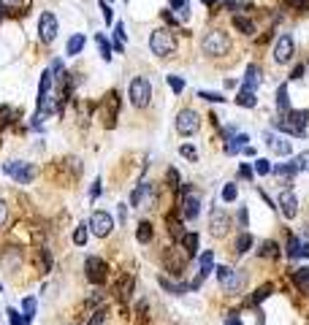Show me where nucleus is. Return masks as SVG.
<instances>
[{"mask_svg":"<svg viewBox=\"0 0 309 325\" xmlns=\"http://www.w3.org/2000/svg\"><path fill=\"white\" fill-rule=\"evenodd\" d=\"M149 49L157 57H171L177 52V35L171 33L168 27H157L152 35H149Z\"/></svg>","mask_w":309,"mask_h":325,"instance_id":"1","label":"nucleus"},{"mask_svg":"<svg viewBox=\"0 0 309 325\" xmlns=\"http://www.w3.org/2000/svg\"><path fill=\"white\" fill-rule=\"evenodd\" d=\"M306 122H309V112H288L274 122V128L282 130V133H290V136H304Z\"/></svg>","mask_w":309,"mask_h":325,"instance_id":"2","label":"nucleus"},{"mask_svg":"<svg viewBox=\"0 0 309 325\" xmlns=\"http://www.w3.org/2000/svg\"><path fill=\"white\" fill-rule=\"evenodd\" d=\"M201 46L209 57H223V54H228V49H231V38H228V33H223V30H212V33L203 35Z\"/></svg>","mask_w":309,"mask_h":325,"instance_id":"3","label":"nucleus"},{"mask_svg":"<svg viewBox=\"0 0 309 325\" xmlns=\"http://www.w3.org/2000/svg\"><path fill=\"white\" fill-rule=\"evenodd\" d=\"M149 98H152V84H149V79L147 76H136L130 82V103L136 109H144Z\"/></svg>","mask_w":309,"mask_h":325,"instance_id":"4","label":"nucleus"},{"mask_svg":"<svg viewBox=\"0 0 309 325\" xmlns=\"http://www.w3.org/2000/svg\"><path fill=\"white\" fill-rule=\"evenodd\" d=\"M215 271L220 276L223 290H228V293H239L242 290V284H244V274L242 271H236V268H231V266H217Z\"/></svg>","mask_w":309,"mask_h":325,"instance_id":"5","label":"nucleus"},{"mask_svg":"<svg viewBox=\"0 0 309 325\" xmlns=\"http://www.w3.org/2000/svg\"><path fill=\"white\" fill-rule=\"evenodd\" d=\"M87 228L98 236V239H106L109 233L114 231V220H112V214L109 211H92V217H90V223H87Z\"/></svg>","mask_w":309,"mask_h":325,"instance_id":"6","label":"nucleus"},{"mask_svg":"<svg viewBox=\"0 0 309 325\" xmlns=\"http://www.w3.org/2000/svg\"><path fill=\"white\" fill-rule=\"evenodd\" d=\"M228 228H231V214H228L223 206H215L212 214H209V231H212V236L223 239V236L228 233Z\"/></svg>","mask_w":309,"mask_h":325,"instance_id":"7","label":"nucleus"},{"mask_svg":"<svg viewBox=\"0 0 309 325\" xmlns=\"http://www.w3.org/2000/svg\"><path fill=\"white\" fill-rule=\"evenodd\" d=\"M198 128H201V117H198L193 109H182L177 114V130L182 136H195Z\"/></svg>","mask_w":309,"mask_h":325,"instance_id":"8","label":"nucleus"},{"mask_svg":"<svg viewBox=\"0 0 309 325\" xmlns=\"http://www.w3.org/2000/svg\"><path fill=\"white\" fill-rule=\"evenodd\" d=\"M130 203L139 206V209H152V206H155V185H152V182H141V185L133 190Z\"/></svg>","mask_w":309,"mask_h":325,"instance_id":"9","label":"nucleus"},{"mask_svg":"<svg viewBox=\"0 0 309 325\" xmlns=\"http://www.w3.org/2000/svg\"><path fill=\"white\" fill-rule=\"evenodd\" d=\"M3 171L9 173V176L17 179L19 185H27V182L36 176L33 163H22V160H11V163H6V165H3Z\"/></svg>","mask_w":309,"mask_h":325,"instance_id":"10","label":"nucleus"},{"mask_svg":"<svg viewBox=\"0 0 309 325\" xmlns=\"http://www.w3.org/2000/svg\"><path fill=\"white\" fill-rule=\"evenodd\" d=\"M57 30H60L57 17H54L52 11H44L41 19H38V33H41V41L44 44H52L54 38H57Z\"/></svg>","mask_w":309,"mask_h":325,"instance_id":"11","label":"nucleus"},{"mask_svg":"<svg viewBox=\"0 0 309 325\" xmlns=\"http://www.w3.org/2000/svg\"><path fill=\"white\" fill-rule=\"evenodd\" d=\"M84 271H87V279H90L92 284H103V282H106L109 268H106V263H103L100 258L90 255V258L84 260Z\"/></svg>","mask_w":309,"mask_h":325,"instance_id":"12","label":"nucleus"},{"mask_svg":"<svg viewBox=\"0 0 309 325\" xmlns=\"http://www.w3.org/2000/svg\"><path fill=\"white\" fill-rule=\"evenodd\" d=\"M185 263H187V255H185V249H179V247H171V249H165V255H163V266L168 268V271L177 276L185 271Z\"/></svg>","mask_w":309,"mask_h":325,"instance_id":"13","label":"nucleus"},{"mask_svg":"<svg viewBox=\"0 0 309 325\" xmlns=\"http://www.w3.org/2000/svg\"><path fill=\"white\" fill-rule=\"evenodd\" d=\"M293 52H296L293 35L282 33L280 38H277V46H274V60L280 62V65H285V62H290V60H293Z\"/></svg>","mask_w":309,"mask_h":325,"instance_id":"14","label":"nucleus"},{"mask_svg":"<svg viewBox=\"0 0 309 325\" xmlns=\"http://www.w3.org/2000/svg\"><path fill=\"white\" fill-rule=\"evenodd\" d=\"M198 211H201V195L193 187H185V198H182V214H185V220H195Z\"/></svg>","mask_w":309,"mask_h":325,"instance_id":"15","label":"nucleus"},{"mask_svg":"<svg viewBox=\"0 0 309 325\" xmlns=\"http://www.w3.org/2000/svg\"><path fill=\"white\" fill-rule=\"evenodd\" d=\"M0 266L6 268V271H19L22 266V249L19 247H6L0 252Z\"/></svg>","mask_w":309,"mask_h":325,"instance_id":"16","label":"nucleus"},{"mask_svg":"<svg viewBox=\"0 0 309 325\" xmlns=\"http://www.w3.org/2000/svg\"><path fill=\"white\" fill-rule=\"evenodd\" d=\"M263 138H266V147L271 149L274 155H282V157H285V155L293 152V144H290V141L285 138V136H277V133H266Z\"/></svg>","mask_w":309,"mask_h":325,"instance_id":"17","label":"nucleus"},{"mask_svg":"<svg viewBox=\"0 0 309 325\" xmlns=\"http://www.w3.org/2000/svg\"><path fill=\"white\" fill-rule=\"evenodd\" d=\"M277 203H280V211H282L288 220H293V217L298 214V198L293 195L290 190H282V193H280V201H277Z\"/></svg>","mask_w":309,"mask_h":325,"instance_id":"18","label":"nucleus"},{"mask_svg":"<svg viewBox=\"0 0 309 325\" xmlns=\"http://www.w3.org/2000/svg\"><path fill=\"white\" fill-rule=\"evenodd\" d=\"M309 255V247H306V241H301V239H296V236H290L288 239V258H306Z\"/></svg>","mask_w":309,"mask_h":325,"instance_id":"19","label":"nucleus"},{"mask_svg":"<svg viewBox=\"0 0 309 325\" xmlns=\"http://www.w3.org/2000/svg\"><path fill=\"white\" fill-rule=\"evenodd\" d=\"M271 173L282 182V185H290V179L298 173V168H296L293 163H285V165H277V168H271Z\"/></svg>","mask_w":309,"mask_h":325,"instance_id":"20","label":"nucleus"},{"mask_svg":"<svg viewBox=\"0 0 309 325\" xmlns=\"http://www.w3.org/2000/svg\"><path fill=\"white\" fill-rule=\"evenodd\" d=\"M103 103H106V128H114V120H117V92H109L106 98H103Z\"/></svg>","mask_w":309,"mask_h":325,"instance_id":"21","label":"nucleus"},{"mask_svg":"<svg viewBox=\"0 0 309 325\" xmlns=\"http://www.w3.org/2000/svg\"><path fill=\"white\" fill-rule=\"evenodd\" d=\"M157 282H160V287H163V290H168L171 296H185L187 287H190L187 282H185V284H182V282H171V279H165V276H160Z\"/></svg>","mask_w":309,"mask_h":325,"instance_id":"22","label":"nucleus"},{"mask_svg":"<svg viewBox=\"0 0 309 325\" xmlns=\"http://www.w3.org/2000/svg\"><path fill=\"white\" fill-rule=\"evenodd\" d=\"M198 263H201V274H198V276L203 279L206 274H212V271H215V252H212V249H206L203 255L198 258Z\"/></svg>","mask_w":309,"mask_h":325,"instance_id":"23","label":"nucleus"},{"mask_svg":"<svg viewBox=\"0 0 309 325\" xmlns=\"http://www.w3.org/2000/svg\"><path fill=\"white\" fill-rule=\"evenodd\" d=\"M277 109H280L282 114L290 112V98H288V84H280L277 87Z\"/></svg>","mask_w":309,"mask_h":325,"instance_id":"24","label":"nucleus"},{"mask_svg":"<svg viewBox=\"0 0 309 325\" xmlns=\"http://www.w3.org/2000/svg\"><path fill=\"white\" fill-rule=\"evenodd\" d=\"M236 103H239V106H244V109H252V106L258 103V98H255V92H252V90L242 87V92L236 95Z\"/></svg>","mask_w":309,"mask_h":325,"instance_id":"25","label":"nucleus"},{"mask_svg":"<svg viewBox=\"0 0 309 325\" xmlns=\"http://www.w3.org/2000/svg\"><path fill=\"white\" fill-rule=\"evenodd\" d=\"M136 239L141 241V244H149L152 241V223H139V228H136Z\"/></svg>","mask_w":309,"mask_h":325,"instance_id":"26","label":"nucleus"},{"mask_svg":"<svg viewBox=\"0 0 309 325\" xmlns=\"http://www.w3.org/2000/svg\"><path fill=\"white\" fill-rule=\"evenodd\" d=\"M82 49H84V35H82V33L71 35V38H68V46H65V54H79Z\"/></svg>","mask_w":309,"mask_h":325,"instance_id":"27","label":"nucleus"},{"mask_svg":"<svg viewBox=\"0 0 309 325\" xmlns=\"http://www.w3.org/2000/svg\"><path fill=\"white\" fill-rule=\"evenodd\" d=\"M182 241H185V255L187 258H195L198 255V236L195 233H187V236H182Z\"/></svg>","mask_w":309,"mask_h":325,"instance_id":"28","label":"nucleus"},{"mask_svg":"<svg viewBox=\"0 0 309 325\" xmlns=\"http://www.w3.org/2000/svg\"><path fill=\"white\" fill-rule=\"evenodd\" d=\"M233 27L239 30V33H244V35H252V33H255V25H252L247 17H233Z\"/></svg>","mask_w":309,"mask_h":325,"instance_id":"29","label":"nucleus"},{"mask_svg":"<svg viewBox=\"0 0 309 325\" xmlns=\"http://www.w3.org/2000/svg\"><path fill=\"white\" fill-rule=\"evenodd\" d=\"M252 244H255V241H252V236L244 231V233H239V239H236V252H239V255H244V252L252 249Z\"/></svg>","mask_w":309,"mask_h":325,"instance_id":"30","label":"nucleus"},{"mask_svg":"<svg viewBox=\"0 0 309 325\" xmlns=\"http://www.w3.org/2000/svg\"><path fill=\"white\" fill-rule=\"evenodd\" d=\"M95 44H98V49H100V57L103 60H112V44H109L106 41V35H103V33H98V35H95Z\"/></svg>","mask_w":309,"mask_h":325,"instance_id":"31","label":"nucleus"},{"mask_svg":"<svg viewBox=\"0 0 309 325\" xmlns=\"http://www.w3.org/2000/svg\"><path fill=\"white\" fill-rule=\"evenodd\" d=\"M52 70H44L41 74V87H38V98H46V95L52 92Z\"/></svg>","mask_w":309,"mask_h":325,"instance_id":"32","label":"nucleus"},{"mask_svg":"<svg viewBox=\"0 0 309 325\" xmlns=\"http://www.w3.org/2000/svg\"><path fill=\"white\" fill-rule=\"evenodd\" d=\"M258 82H260V76H258V68H255V65H250V68H247V74H244V87L255 92Z\"/></svg>","mask_w":309,"mask_h":325,"instance_id":"33","label":"nucleus"},{"mask_svg":"<svg viewBox=\"0 0 309 325\" xmlns=\"http://www.w3.org/2000/svg\"><path fill=\"white\" fill-rule=\"evenodd\" d=\"M258 255L260 258H277V255H280V247H277L274 241H263V244H260V249H258Z\"/></svg>","mask_w":309,"mask_h":325,"instance_id":"34","label":"nucleus"},{"mask_svg":"<svg viewBox=\"0 0 309 325\" xmlns=\"http://www.w3.org/2000/svg\"><path fill=\"white\" fill-rule=\"evenodd\" d=\"M293 279L301 290H309V268H298V271H293Z\"/></svg>","mask_w":309,"mask_h":325,"instance_id":"35","label":"nucleus"},{"mask_svg":"<svg viewBox=\"0 0 309 325\" xmlns=\"http://www.w3.org/2000/svg\"><path fill=\"white\" fill-rule=\"evenodd\" d=\"M36 309H38V304H36V298H25V301H22V314H25L27 317V320H33V317H36Z\"/></svg>","mask_w":309,"mask_h":325,"instance_id":"36","label":"nucleus"},{"mask_svg":"<svg viewBox=\"0 0 309 325\" xmlns=\"http://www.w3.org/2000/svg\"><path fill=\"white\" fill-rule=\"evenodd\" d=\"M168 3H171V9H174V11H179V17H182V19H187V17H190V3H187V0H168Z\"/></svg>","mask_w":309,"mask_h":325,"instance_id":"37","label":"nucleus"},{"mask_svg":"<svg viewBox=\"0 0 309 325\" xmlns=\"http://www.w3.org/2000/svg\"><path fill=\"white\" fill-rule=\"evenodd\" d=\"M6 314H9V322H11V325H27V322H30L25 314H22V312H17V309H11V306L6 309Z\"/></svg>","mask_w":309,"mask_h":325,"instance_id":"38","label":"nucleus"},{"mask_svg":"<svg viewBox=\"0 0 309 325\" xmlns=\"http://www.w3.org/2000/svg\"><path fill=\"white\" fill-rule=\"evenodd\" d=\"M271 293H274V284H263V287H260V290L255 293V296H252V301H250V304H260V301H263V298H268Z\"/></svg>","mask_w":309,"mask_h":325,"instance_id":"39","label":"nucleus"},{"mask_svg":"<svg viewBox=\"0 0 309 325\" xmlns=\"http://www.w3.org/2000/svg\"><path fill=\"white\" fill-rule=\"evenodd\" d=\"M198 98H203V100H209V103H223V100H228L220 92H212V90H201V92H198Z\"/></svg>","mask_w":309,"mask_h":325,"instance_id":"40","label":"nucleus"},{"mask_svg":"<svg viewBox=\"0 0 309 325\" xmlns=\"http://www.w3.org/2000/svg\"><path fill=\"white\" fill-rule=\"evenodd\" d=\"M293 165H296L298 171H309V152H301L293 157Z\"/></svg>","mask_w":309,"mask_h":325,"instance_id":"41","label":"nucleus"},{"mask_svg":"<svg viewBox=\"0 0 309 325\" xmlns=\"http://www.w3.org/2000/svg\"><path fill=\"white\" fill-rule=\"evenodd\" d=\"M74 241L79 244V247H84L87 244V225L82 223V225H76V231H74Z\"/></svg>","mask_w":309,"mask_h":325,"instance_id":"42","label":"nucleus"},{"mask_svg":"<svg viewBox=\"0 0 309 325\" xmlns=\"http://www.w3.org/2000/svg\"><path fill=\"white\" fill-rule=\"evenodd\" d=\"M255 171L260 173V176H268V173H271V163L263 160V157H258V160H255Z\"/></svg>","mask_w":309,"mask_h":325,"instance_id":"43","label":"nucleus"},{"mask_svg":"<svg viewBox=\"0 0 309 325\" xmlns=\"http://www.w3.org/2000/svg\"><path fill=\"white\" fill-rule=\"evenodd\" d=\"M179 155H182V157H187L190 163H195V160H198V152H195V149L190 147V144H182V147H179Z\"/></svg>","mask_w":309,"mask_h":325,"instance_id":"44","label":"nucleus"},{"mask_svg":"<svg viewBox=\"0 0 309 325\" xmlns=\"http://www.w3.org/2000/svg\"><path fill=\"white\" fill-rule=\"evenodd\" d=\"M117 290H120L122 298H130V293H133V276H128L122 284H117Z\"/></svg>","mask_w":309,"mask_h":325,"instance_id":"45","label":"nucleus"},{"mask_svg":"<svg viewBox=\"0 0 309 325\" xmlns=\"http://www.w3.org/2000/svg\"><path fill=\"white\" fill-rule=\"evenodd\" d=\"M168 87H171V90L174 92H185V79H179V76H168Z\"/></svg>","mask_w":309,"mask_h":325,"instance_id":"46","label":"nucleus"},{"mask_svg":"<svg viewBox=\"0 0 309 325\" xmlns=\"http://www.w3.org/2000/svg\"><path fill=\"white\" fill-rule=\"evenodd\" d=\"M236 195H239V193H236V185H233V182H228V185L223 187V201H236Z\"/></svg>","mask_w":309,"mask_h":325,"instance_id":"47","label":"nucleus"},{"mask_svg":"<svg viewBox=\"0 0 309 325\" xmlns=\"http://www.w3.org/2000/svg\"><path fill=\"white\" fill-rule=\"evenodd\" d=\"M168 225H171V236H174V239L185 236V233H182V225H179V220H177V217H168Z\"/></svg>","mask_w":309,"mask_h":325,"instance_id":"48","label":"nucleus"},{"mask_svg":"<svg viewBox=\"0 0 309 325\" xmlns=\"http://www.w3.org/2000/svg\"><path fill=\"white\" fill-rule=\"evenodd\" d=\"M103 320H106V312H103V309H98V312L90 314V322H87V325H103Z\"/></svg>","mask_w":309,"mask_h":325,"instance_id":"49","label":"nucleus"},{"mask_svg":"<svg viewBox=\"0 0 309 325\" xmlns=\"http://www.w3.org/2000/svg\"><path fill=\"white\" fill-rule=\"evenodd\" d=\"M100 11H103V19H106V22L114 19V11H112V6H109L106 0H100Z\"/></svg>","mask_w":309,"mask_h":325,"instance_id":"50","label":"nucleus"},{"mask_svg":"<svg viewBox=\"0 0 309 325\" xmlns=\"http://www.w3.org/2000/svg\"><path fill=\"white\" fill-rule=\"evenodd\" d=\"M6 220H9V203H6L3 198H0V228L6 225Z\"/></svg>","mask_w":309,"mask_h":325,"instance_id":"51","label":"nucleus"},{"mask_svg":"<svg viewBox=\"0 0 309 325\" xmlns=\"http://www.w3.org/2000/svg\"><path fill=\"white\" fill-rule=\"evenodd\" d=\"M103 193V187H100V179H95V185H92V190H90V198L95 201V198H98Z\"/></svg>","mask_w":309,"mask_h":325,"instance_id":"52","label":"nucleus"},{"mask_svg":"<svg viewBox=\"0 0 309 325\" xmlns=\"http://www.w3.org/2000/svg\"><path fill=\"white\" fill-rule=\"evenodd\" d=\"M236 223H239V228H247V209H242L236 214Z\"/></svg>","mask_w":309,"mask_h":325,"instance_id":"53","label":"nucleus"},{"mask_svg":"<svg viewBox=\"0 0 309 325\" xmlns=\"http://www.w3.org/2000/svg\"><path fill=\"white\" fill-rule=\"evenodd\" d=\"M168 185H171V187H177V185H179V173L174 171V168L168 171Z\"/></svg>","mask_w":309,"mask_h":325,"instance_id":"54","label":"nucleus"},{"mask_svg":"<svg viewBox=\"0 0 309 325\" xmlns=\"http://www.w3.org/2000/svg\"><path fill=\"white\" fill-rule=\"evenodd\" d=\"M239 176H242V179H252V168H250V165H242V168H239Z\"/></svg>","mask_w":309,"mask_h":325,"instance_id":"55","label":"nucleus"},{"mask_svg":"<svg viewBox=\"0 0 309 325\" xmlns=\"http://www.w3.org/2000/svg\"><path fill=\"white\" fill-rule=\"evenodd\" d=\"M304 65H296V68H293V74H290V79H301V76H304Z\"/></svg>","mask_w":309,"mask_h":325,"instance_id":"56","label":"nucleus"},{"mask_svg":"<svg viewBox=\"0 0 309 325\" xmlns=\"http://www.w3.org/2000/svg\"><path fill=\"white\" fill-rule=\"evenodd\" d=\"M225 325H242V320H239V314H228V320H225Z\"/></svg>","mask_w":309,"mask_h":325,"instance_id":"57","label":"nucleus"},{"mask_svg":"<svg viewBox=\"0 0 309 325\" xmlns=\"http://www.w3.org/2000/svg\"><path fill=\"white\" fill-rule=\"evenodd\" d=\"M236 84H239V82H236V79H225V87H228V90H233Z\"/></svg>","mask_w":309,"mask_h":325,"instance_id":"58","label":"nucleus"},{"mask_svg":"<svg viewBox=\"0 0 309 325\" xmlns=\"http://www.w3.org/2000/svg\"><path fill=\"white\" fill-rule=\"evenodd\" d=\"M0 19H3V0H0Z\"/></svg>","mask_w":309,"mask_h":325,"instance_id":"59","label":"nucleus"},{"mask_svg":"<svg viewBox=\"0 0 309 325\" xmlns=\"http://www.w3.org/2000/svg\"><path fill=\"white\" fill-rule=\"evenodd\" d=\"M203 3H206V6H212V3H215V0H203Z\"/></svg>","mask_w":309,"mask_h":325,"instance_id":"60","label":"nucleus"},{"mask_svg":"<svg viewBox=\"0 0 309 325\" xmlns=\"http://www.w3.org/2000/svg\"><path fill=\"white\" fill-rule=\"evenodd\" d=\"M0 287H3V284H0Z\"/></svg>","mask_w":309,"mask_h":325,"instance_id":"61","label":"nucleus"},{"mask_svg":"<svg viewBox=\"0 0 309 325\" xmlns=\"http://www.w3.org/2000/svg\"><path fill=\"white\" fill-rule=\"evenodd\" d=\"M106 3H109V0H106Z\"/></svg>","mask_w":309,"mask_h":325,"instance_id":"62","label":"nucleus"}]
</instances>
